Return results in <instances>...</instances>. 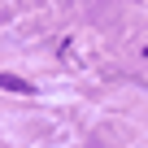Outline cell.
I'll use <instances>...</instances> for the list:
<instances>
[{
  "label": "cell",
  "mask_w": 148,
  "mask_h": 148,
  "mask_svg": "<svg viewBox=\"0 0 148 148\" xmlns=\"http://www.w3.org/2000/svg\"><path fill=\"white\" fill-rule=\"evenodd\" d=\"M0 87H5V92H18V96H35V87L26 79H18V74H0Z\"/></svg>",
  "instance_id": "cell-1"
}]
</instances>
